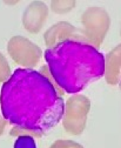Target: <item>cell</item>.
Returning a JSON list of instances; mask_svg holds the SVG:
<instances>
[{"label":"cell","instance_id":"9","mask_svg":"<svg viewBox=\"0 0 121 148\" xmlns=\"http://www.w3.org/2000/svg\"><path fill=\"white\" fill-rule=\"evenodd\" d=\"M77 6L75 0H53L51 1V10L57 14H66L74 10Z\"/></svg>","mask_w":121,"mask_h":148},{"label":"cell","instance_id":"6","mask_svg":"<svg viewBox=\"0 0 121 148\" xmlns=\"http://www.w3.org/2000/svg\"><path fill=\"white\" fill-rule=\"evenodd\" d=\"M48 18V6L44 1H32L28 4V6L25 8L23 16H21V21L24 28L32 33V34H38L46 20Z\"/></svg>","mask_w":121,"mask_h":148},{"label":"cell","instance_id":"11","mask_svg":"<svg viewBox=\"0 0 121 148\" xmlns=\"http://www.w3.org/2000/svg\"><path fill=\"white\" fill-rule=\"evenodd\" d=\"M14 148H37L36 141L31 135H19L14 142Z\"/></svg>","mask_w":121,"mask_h":148},{"label":"cell","instance_id":"8","mask_svg":"<svg viewBox=\"0 0 121 148\" xmlns=\"http://www.w3.org/2000/svg\"><path fill=\"white\" fill-rule=\"evenodd\" d=\"M105 78L108 85H118L121 78V44L115 46L105 59Z\"/></svg>","mask_w":121,"mask_h":148},{"label":"cell","instance_id":"2","mask_svg":"<svg viewBox=\"0 0 121 148\" xmlns=\"http://www.w3.org/2000/svg\"><path fill=\"white\" fill-rule=\"evenodd\" d=\"M51 77L65 93L78 94L105 75V57L90 42L68 39L45 53Z\"/></svg>","mask_w":121,"mask_h":148},{"label":"cell","instance_id":"7","mask_svg":"<svg viewBox=\"0 0 121 148\" xmlns=\"http://www.w3.org/2000/svg\"><path fill=\"white\" fill-rule=\"evenodd\" d=\"M75 32L77 28L68 21H59L51 26L44 34L45 44L48 47L54 46L61 41L68 39H75Z\"/></svg>","mask_w":121,"mask_h":148},{"label":"cell","instance_id":"1","mask_svg":"<svg viewBox=\"0 0 121 148\" xmlns=\"http://www.w3.org/2000/svg\"><path fill=\"white\" fill-rule=\"evenodd\" d=\"M0 108L4 119L15 129L40 135L62 120L65 101L45 74L32 68H16L3 84Z\"/></svg>","mask_w":121,"mask_h":148},{"label":"cell","instance_id":"4","mask_svg":"<svg viewBox=\"0 0 121 148\" xmlns=\"http://www.w3.org/2000/svg\"><path fill=\"white\" fill-rule=\"evenodd\" d=\"M91 110V100L82 94H73L65 102L62 126L71 135H80L87 125V115Z\"/></svg>","mask_w":121,"mask_h":148},{"label":"cell","instance_id":"12","mask_svg":"<svg viewBox=\"0 0 121 148\" xmlns=\"http://www.w3.org/2000/svg\"><path fill=\"white\" fill-rule=\"evenodd\" d=\"M49 148H83V146L73 140H57Z\"/></svg>","mask_w":121,"mask_h":148},{"label":"cell","instance_id":"14","mask_svg":"<svg viewBox=\"0 0 121 148\" xmlns=\"http://www.w3.org/2000/svg\"><path fill=\"white\" fill-rule=\"evenodd\" d=\"M120 35H121V27H120Z\"/></svg>","mask_w":121,"mask_h":148},{"label":"cell","instance_id":"3","mask_svg":"<svg viewBox=\"0 0 121 148\" xmlns=\"http://www.w3.org/2000/svg\"><path fill=\"white\" fill-rule=\"evenodd\" d=\"M80 21L86 39L92 46L99 47L105 40L111 27L109 13L103 7L91 6L83 11Z\"/></svg>","mask_w":121,"mask_h":148},{"label":"cell","instance_id":"13","mask_svg":"<svg viewBox=\"0 0 121 148\" xmlns=\"http://www.w3.org/2000/svg\"><path fill=\"white\" fill-rule=\"evenodd\" d=\"M7 121L4 119V116H0V136H1L5 132V127H6Z\"/></svg>","mask_w":121,"mask_h":148},{"label":"cell","instance_id":"5","mask_svg":"<svg viewBox=\"0 0 121 148\" xmlns=\"http://www.w3.org/2000/svg\"><path fill=\"white\" fill-rule=\"evenodd\" d=\"M7 53L11 59L23 68L36 67L42 57L41 48L23 35H14L7 42Z\"/></svg>","mask_w":121,"mask_h":148},{"label":"cell","instance_id":"10","mask_svg":"<svg viewBox=\"0 0 121 148\" xmlns=\"http://www.w3.org/2000/svg\"><path fill=\"white\" fill-rule=\"evenodd\" d=\"M12 69H11V66L10 64L7 62L5 55L0 52V82L5 84L11 77H12Z\"/></svg>","mask_w":121,"mask_h":148}]
</instances>
